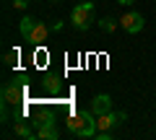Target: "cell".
Returning a JSON list of instances; mask_svg holds the SVG:
<instances>
[{
    "label": "cell",
    "instance_id": "6da1fadb",
    "mask_svg": "<svg viewBox=\"0 0 156 140\" xmlns=\"http://www.w3.org/2000/svg\"><path fill=\"white\" fill-rule=\"evenodd\" d=\"M26 99H29V75L18 73L13 80H8L3 86V104L21 107V104H26Z\"/></svg>",
    "mask_w": 156,
    "mask_h": 140
},
{
    "label": "cell",
    "instance_id": "7a4b0ae2",
    "mask_svg": "<svg viewBox=\"0 0 156 140\" xmlns=\"http://www.w3.org/2000/svg\"><path fill=\"white\" fill-rule=\"evenodd\" d=\"M65 127L78 138H94L96 135V114L94 112H70Z\"/></svg>",
    "mask_w": 156,
    "mask_h": 140
},
{
    "label": "cell",
    "instance_id": "3957f363",
    "mask_svg": "<svg viewBox=\"0 0 156 140\" xmlns=\"http://www.w3.org/2000/svg\"><path fill=\"white\" fill-rule=\"evenodd\" d=\"M70 21L78 31H86V29L94 23V3H81V5L73 8L70 13Z\"/></svg>",
    "mask_w": 156,
    "mask_h": 140
},
{
    "label": "cell",
    "instance_id": "277c9868",
    "mask_svg": "<svg viewBox=\"0 0 156 140\" xmlns=\"http://www.w3.org/2000/svg\"><path fill=\"white\" fill-rule=\"evenodd\" d=\"M47 34H50V26H47V23H42V21H34L31 26L26 29V31L21 34L23 39L29 42V44H44V39H47Z\"/></svg>",
    "mask_w": 156,
    "mask_h": 140
},
{
    "label": "cell",
    "instance_id": "5b68a950",
    "mask_svg": "<svg viewBox=\"0 0 156 140\" xmlns=\"http://www.w3.org/2000/svg\"><path fill=\"white\" fill-rule=\"evenodd\" d=\"M42 86H44V91H47V96H50V99H62V96H70V91L65 88V83H62L60 75H47Z\"/></svg>",
    "mask_w": 156,
    "mask_h": 140
},
{
    "label": "cell",
    "instance_id": "8992f818",
    "mask_svg": "<svg viewBox=\"0 0 156 140\" xmlns=\"http://www.w3.org/2000/svg\"><path fill=\"white\" fill-rule=\"evenodd\" d=\"M120 122H125V112L109 109L104 114H96V127L99 130H115V127H120Z\"/></svg>",
    "mask_w": 156,
    "mask_h": 140
},
{
    "label": "cell",
    "instance_id": "52a82bcc",
    "mask_svg": "<svg viewBox=\"0 0 156 140\" xmlns=\"http://www.w3.org/2000/svg\"><path fill=\"white\" fill-rule=\"evenodd\" d=\"M120 29L128 34H138L140 29H143V16H140L138 11H128L122 18H120Z\"/></svg>",
    "mask_w": 156,
    "mask_h": 140
},
{
    "label": "cell",
    "instance_id": "ba28073f",
    "mask_svg": "<svg viewBox=\"0 0 156 140\" xmlns=\"http://www.w3.org/2000/svg\"><path fill=\"white\" fill-rule=\"evenodd\" d=\"M34 122H37V127H52V125L57 122V117H55V112H52V109L42 107V109H37V112H34Z\"/></svg>",
    "mask_w": 156,
    "mask_h": 140
},
{
    "label": "cell",
    "instance_id": "9c48e42d",
    "mask_svg": "<svg viewBox=\"0 0 156 140\" xmlns=\"http://www.w3.org/2000/svg\"><path fill=\"white\" fill-rule=\"evenodd\" d=\"M109 109H112V99L107 94H99V96L91 99V112L94 114H104V112H109Z\"/></svg>",
    "mask_w": 156,
    "mask_h": 140
},
{
    "label": "cell",
    "instance_id": "30bf717a",
    "mask_svg": "<svg viewBox=\"0 0 156 140\" xmlns=\"http://www.w3.org/2000/svg\"><path fill=\"white\" fill-rule=\"evenodd\" d=\"M37 138L39 140H57V138H60V132H57L55 125H52V127H37Z\"/></svg>",
    "mask_w": 156,
    "mask_h": 140
},
{
    "label": "cell",
    "instance_id": "8fae6325",
    "mask_svg": "<svg viewBox=\"0 0 156 140\" xmlns=\"http://www.w3.org/2000/svg\"><path fill=\"white\" fill-rule=\"evenodd\" d=\"M13 130H16V135H18V138H23V140H34V138H37V130H29L23 122H16V127H13Z\"/></svg>",
    "mask_w": 156,
    "mask_h": 140
},
{
    "label": "cell",
    "instance_id": "7c38bea8",
    "mask_svg": "<svg viewBox=\"0 0 156 140\" xmlns=\"http://www.w3.org/2000/svg\"><path fill=\"white\" fill-rule=\"evenodd\" d=\"M18 60H21L18 50H11V52L5 55V65H11V67H16V65H18Z\"/></svg>",
    "mask_w": 156,
    "mask_h": 140
},
{
    "label": "cell",
    "instance_id": "4fadbf2b",
    "mask_svg": "<svg viewBox=\"0 0 156 140\" xmlns=\"http://www.w3.org/2000/svg\"><path fill=\"white\" fill-rule=\"evenodd\" d=\"M101 29H104V31H115V21H112V18H104V21H101Z\"/></svg>",
    "mask_w": 156,
    "mask_h": 140
},
{
    "label": "cell",
    "instance_id": "5bb4252c",
    "mask_svg": "<svg viewBox=\"0 0 156 140\" xmlns=\"http://www.w3.org/2000/svg\"><path fill=\"white\" fill-rule=\"evenodd\" d=\"M11 3H13V8H18V11H26V5H29L26 0H11Z\"/></svg>",
    "mask_w": 156,
    "mask_h": 140
},
{
    "label": "cell",
    "instance_id": "9a60e30c",
    "mask_svg": "<svg viewBox=\"0 0 156 140\" xmlns=\"http://www.w3.org/2000/svg\"><path fill=\"white\" fill-rule=\"evenodd\" d=\"M117 3H120V5H133L135 0H117Z\"/></svg>",
    "mask_w": 156,
    "mask_h": 140
},
{
    "label": "cell",
    "instance_id": "2e32d148",
    "mask_svg": "<svg viewBox=\"0 0 156 140\" xmlns=\"http://www.w3.org/2000/svg\"><path fill=\"white\" fill-rule=\"evenodd\" d=\"M50 3H57V0H50Z\"/></svg>",
    "mask_w": 156,
    "mask_h": 140
}]
</instances>
